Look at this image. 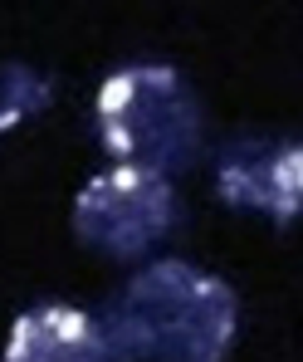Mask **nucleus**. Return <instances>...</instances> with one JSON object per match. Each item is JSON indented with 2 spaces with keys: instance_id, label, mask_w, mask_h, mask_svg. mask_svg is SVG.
<instances>
[{
  "instance_id": "nucleus-6",
  "label": "nucleus",
  "mask_w": 303,
  "mask_h": 362,
  "mask_svg": "<svg viewBox=\"0 0 303 362\" xmlns=\"http://www.w3.org/2000/svg\"><path fill=\"white\" fill-rule=\"evenodd\" d=\"M49 98H54L49 74H40L30 64H0V132L40 118L49 108Z\"/></svg>"
},
{
  "instance_id": "nucleus-3",
  "label": "nucleus",
  "mask_w": 303,
  "mask_h": 362,
  "mask_svg": "<svg viewBox=\"0 0 303 362\" xmlns=\"http://www.w3.org/2000/svg\"><path fill=\"white\" fill-rule=\"evenodd\" d=\"M177 226H182L177 186L142 167H108L88 177L73 196V235L108 259H142L147 250L172 240Z\"/></svg>"
},
{
  "instance_id": "nucleus-4",
  "label": "nucleus",
  "mask_w": 303,
  "mask_h": 362,
  "mask_svg": "<svg viewBox=\"0 0 303 362\" xmlns=\"http://www.w3.org/2000/svg\"><path fill=\"white\" fill-rule=\"evenodd\" d=\"M215 196L274 226H294L303 216V142L284 132L230 137L215 152Z\"/></svg>"
},
{
  "instance_id": "nucleus-1",
  "label": "nucleus",
  "mask_w": 303,
  "mask_h": 362,
  "mask_svg": "<svg viewBox=\"0 0 303 362\" xmlns=\"http://www.w3.org/2000/svg\"><path fill=\"white\" fill-rule=\"evenodd\" d=\"M103 328L122 362H225L240 333V299L186 259H157L108 299Z\"/></svg>"
},
{
  "instance_id": "nucleus-5",
  "label": "nucleus",
  "mask_w": 303,
  "mask_h": 362,
  "mask_svg": "<svg viewBox=\"0 0 303 362\" xmlns=\"http://www.w3.org/2000/svg\"><path fill=\"white\" fill-rule=\"evenodd\" d=\"M0 362H122L103 318L73 303H35L15 318Z\"/></svg>"
},
{
  "instance_id": "nucleus-2",
  "label": "nucleus",
  "mask_w": 303,
  "mask_h": 362,
  "mask_svg": "<svg viewBox=\"0 0 303 362\" xmlns=\"http://www.w3.org/2000/svg\"><path fill=\"white\" fill-rule=\"evenodd\" d=\"M93 122L122 167L182 177L206 152V113L172 64H122L103 78Z\"/></svg>"
}]
</instances>
